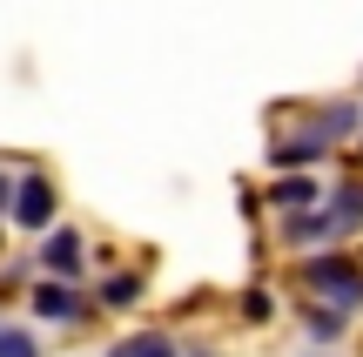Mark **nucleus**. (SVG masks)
<instances>
[{
	"mask_svg": "<svg viewBox=\"0 0 363 357\" xmlns=\"http://www.w3.org/2000/svg\"><path fill=\"white\" fill-rule=\"evenodd\" d=\"M303 290L330 310H363V263L350 250H316L303 263Z\"/></svg>",
	"mask_w": 363,
	"mask_h": 357,
	"instance_id": "f257e3e1",
	"label": "nucleus"
},
{
	"mask_svg": "<svg viewBox=\"0 0 363 357\" xmlns=\"http://www.w3.org/2000/svg\"><path fill=\"white\" fill-rule=\"evenodd\" d=\"M330 148H337V142H330L316 121H303L296 135H276V142H269V175H296V169H310V162H323Z\"/></svg>",
	"mask_w": 363,
	"mask_h": 357,
	"instance_id": "f03ea898",
	"label": "nucleus"
},
{
	"mask_svg": "<svg viewBox=\"0 0 363 357\" xmlns=\"http://www.w3.org/2000/svg\"><path fill=\"white\" fill-rule=\"evenodd\" d=\"M54 209H61V196H54V182L40 169H27L21 182H13V202H7V216L21 229H54Z\"/></svg>",
	"mask_w": 363,
	"mask_h": 357,
	"instance_id": "7ed1b4c3",
	"label": "nucleus"
},
{
	"mask_svg": "<svg viewBox=\"0 0 363 357\" xmlns=\"http://www.w3.org/2000/svg\"><path fill=\"white\" fill-rule=\"evenodd\" d=\"M27 304H34V317L40 324H67V331H81V324H88V297L74 290V283H34V297H27Z\"/></svg>",
	"mask_w": 363,
	"mask_h": 357,
	"instance_id": "20e7f679",
	"label": "nucleus"
},
{
	"mask_svg": "<svg viewBox=\"0 0 363 357\" xmlns=\"http://www.w3.org/2000/svg\"><path fill=\"white\" fill-rule=\"evenodd\" d=\"M34 263L48 270L54 283H74L81 270H88V263H81V229H67V223H61V229H48V243H40Z\"/></svg>",
	"mask_w": 363,
	"mask_h": 357,
	"instance_id": "39448f33",
	"label": "nucleus"
},
{
	"mask_svg": "<svg viewBox=\"0 0 363 357\" xmlns=\"http://www.w3.org/2000/svg\"><path fill=\"white\" fill-rule=\"evenodd\" d=\"M283 243L316 250V243H343V229H337V216H330V209H296V216H283Z\"/></svg>",
	"mask_w": 363,
	"mask_h": 357,
	"instance_id": "423d86ee",
	"label": "nucleus"
},
{
	"mask_svg": "<svg viewBox=\"0 0 363 357\" xmlns=\"http://www.w3.org/2000/svg\"><path fill=\"white\" fill-rule=\"evenodd\" d=\"M316 202H323V189H316L310 175H276V182H269V209H283V216L316 209Z\"/></svg>",
	"mask_w": 363,
	"mask_h": 357,
	"instance_id": "0eeeda50",
	"label": "nucleus"
},
{
	"mask_svg": "<svg viewBox=\"0 0 363 357\" xmlns=\"http://www.w3.org/2000/svg\"><path fill=\"white\" fill-rule=\"evenodd\" d=\"M303 337H310V344H343V337H350V310L310 304V310H303Z\"/></svg>",
	"mask_w": 363,
	"mask_h": 357,
	"instance_id": "6e6552de",
	"label": "nucleus"
},
{
	"mask_svg": "<svg viewBox=\"0 0 363 357\" xmlns=\"http://www.w3.org/2000/svg\"><path fill=\"white\" fill-rule=\"evenodd\" d=\"M108 357H182V344L169 331H128V337L108 344Z\"/></svg>",
	"mask_w": 363,
	"mask_h": 357,
	"instance_id": "1a4fd4ad",
	"label": "nucleus"
},
{
	"mask_svg": "<svg viewBox=\"0 0 363 357\" xmlns=\"http://www.w3.org/2000/svg\"><path fill=\"white\" fill-rule=\"evenodd\" d=\"M142 290H148L142 270H121V277H108L101 290H94V304H101V310H128V304H142Z\"/></svg>",
	"mask_w": 363,
	"mask_h": 357,
	"instance_id": "9d476101",
	"label": "nucleus"
},
{
	"mask_svg": "<svg viewBox=\"0 0 363 357\" xmlns=\"http://www.w3.org/2000/svg\"><path fill=\"white\" fill-rule=\"evenodd\" d=\"M310 121H316V128L330 135V142H350V135L363 128V101H337V108H316Z\"/></svg>",
	"mask_w": 363,
	"mask_h": 357,
	"instance_id": "9b49d317",
	"label": "nucleus"
},
{
	"mask_svg": "<svg viewBox=\"0 0 363 357\" xmlns=\"http://www.w3.org/2000/svg\"><path fill=\"white\" fill-rule=\"evenodd\" d=\"M323 209L337 216V229H343V236H357V229H363V182L330 189V202H323Z\"/></svg>",
	"mask_w": 363,
	"mask_h": 357,
	"instance_id": "f8f14e48",
	"label": "nucleus"
},
{
	"mask_svg": "<svg viewBox=\"0 0 363 357\" xmlns=\"http://www.w3.org/2000/svg\"><path fill=\"white\" fill-rule=\"evenodd\" d=\"M0 357H40V337L27 324H0Z\"/></svg>",
	"mask_w": 363,
	"mask_h": 357,
	"instance_id": "ddd939ff",
	"label": "nucleus"
},
{
	"mask_svg": "<svg viewBox=\"0 0 363 357\" xmlns=\"http://www.w3.org/2000/svg\"><path fill=\"white\" fill-rule=\"evenodd\" d=\"M269 310H276L269 290H249V297H242V317H249V324H269Z\"/></svg>",
	"mask_w": 363,
	"mask_h": 357,
	"instance_id": "4468645a",
	"label": "nucleus"
},
{
	"mask_svg": "<svg viewBox=\"0 0 363 357\" xmlns=\"http://www.w3.org/2000/svg\"><path fill=\"white\" fill-rule=\"evenodd\" d=\"M0 202H13V196H7V182H0Z\"/></svg>",
	"mask_w": 363,
	"mask_h": 357,
	"instance_id": "2eb2a0df",
	"label": "nucleus"
},
{
	"mask_svg": "<svg viewBox=\"0 0 363 357\" xmlns=\"http://www.w3.org/2000/svg\"><path fill=\"white\" fill-rule=\"evenodd\" d=\"M195 357H208V351H195Z\"/></svg>",
	"mask_w": 363,
	"mask_h": 357,
	"instance_id": "dca6fc26",
	"label": "nucleus"
}]
</instances>
